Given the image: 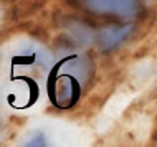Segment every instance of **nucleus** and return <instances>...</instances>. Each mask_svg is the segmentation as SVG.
<instances>
[{
	"instance_id": "7ed1b4c3",
	"label": "nucleus",
	"mask_w": 157,
	"mask_h": 147,
	"mask_svg": "<svg viewBox=\"0 0 157 147\" xmlns=\"http://www.w3.org/2000/svg\"><path fill=\"white\" fill-rule=\"evenodd\" d=\"M25 145H46V139H45V136L41 132H36Z\"/></svg>"
},
{
	"instance_id": "f257e3e1",
	"label": "nucleus",
	"mask_w": 157,
	"mask_h": 147,
	"mask_svg": "<svg viewBox=\"0 0 157 147\" xmlns=\"http://www.w3.org/2000/svg\"><path fill=\"white\" fill-rule=\"evenodd\" d=\"M84 5L93 13L136 17L141 10L139 0H84Z\"/></svg>"
},
{
	"instance_id": "f03ea898",
	"label": "nucleus",
	"mask_w": 157,
	"mask_h": 147,
	"mask_svg": "<svg viewBox=\"0 0 157 147\" xmlns=\"http://www.w3.org/2000/svg\"><path fill=\"white\" fill-rule=\"evenodd\" d=\"M134 27L132 25H122V27H117V25H113V27H104L103 30L98 33V43H99V48L103 51H111L121 45L127 36L132 33Z\"/></svg>"
}]
</instances>
